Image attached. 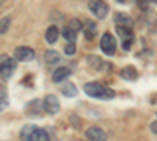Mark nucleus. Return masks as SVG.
Instances as JSON below:
<instances>
[{"label":"nucleus","mask_w":157,"mask_h":141,"mask_svg":"<svg viewBox=\"0 0 157 141\" xmlns=\"http://www.w3.org/2000/svg\"><path fill=\"white\" fill-rule=\"evenodd\" d=\"M83 91L93 99H101V100H112L115 99V91L107 86H104L99 82H90L83 86Z\"/></svg>","instance_id":"obj_1"},{"label":"nucleus","mask_w":157,"mask_h":141,"mask_svg":"<svg viewBox=\"0 0 157 141\" xmlns=\"http://www.w3.org/2000/svg\"><path fill=\"white\" fill-rule=\"evenodd\" d=\"M17 66V60L16 58H10L8 55L0 57V79L8 80L10 77L14 74Z\"/></svg>","instance_id":"obj_2"},{"label":"nucleus","mask_w":157,"mask_h":141,"mask_svg":"<svg viewBox=\"0 0 157 141\" xmlns=\"http://www.w3.org/2000/svg\"><path fill=\"white\" fill-rule=\"evenodd\" d=\"M88 8L99 19L107 17V14H109V5L104 0H88Z\"/></svg>","instance_id":"obj_3"},{"label":"nucleus","mask_w":157,"mask_h":141,"mask_svg":"<svg viewBox=\"0 0 157 141\" xmlns=\"http://www.w3.org/2000/svg\"><path fill=\"white\" fill-rule=\"evenodd\" d=\"M116 33L120 35L121 41H123V49H124V50H129L130 46H132V41H134L132 28H129V27H121V25H116Z\"/></svg>","instance_id":"obj_4"},{"label":"nucleus","mask_w":157,"mask_h":141,"mask_svg":"<svg viewBox=\"0 0 157 141\" xmlns=\"http://www.w3.org/2000/svg\"><path fill=\"white\" fill-rule=\"evenodd\" d=\"M101 49L104 54L107 55H113L115 50H116V41L112 33H104L101 38Z\"/></svg>","instance_id":"obj_5"},{"label":"nucleus","mask_w":157,"mask_h":141,"mask_svg":"<svg viewBox=\"0 0 157 141\" xmlns=\"http://www.w3.org/2000/svg\"><path fill=\"white\" fill-rule=\"evenodd\" d=\"M43 104H44V110H46L49 114H55V113L60 111V102H58L57 96H54V94H47V96L44 97Z\"/></svg>","instance_id":"obj_6"},{"label":"nucleus","mask_w":157,"mask_h":141,"mask_svg":"<svg viewBox=\"0 0 157 141\" xmlns=\"http://www.w3.org/2000/svg\"><path fill=\"white\" fill-rule=\"evenodd\" d=\"M85 135H86V138H88L90 141H105V139H107V133L104 132L101 127H98V125L88 127Z\"/></svg>","instance_id":"obj_7"},{"label":"nucleus","mask_w":157,"mask_h":141,"mask_svg":"<svg viewBox=\"0 0 157 141\" xmlns=\"http://www.w3.org/2000/svg\"><path fill=\"white\" fill-rule=\"evenodd\" d=\"M14 58L17 61H32L35 60V50L30 47H17L14 50Z\"/></svg>","instance_id":"obj_8"},{"label":"nucleus","mask_w":157,"mask_h":141,"mask_svg":"<svg viewBox=\"0 0 157 141\" xmlns=\"http://www.w3.org/2000/svg\"><path fill=\"white\" fill-rule=\"evenodd\" d=\"M71 75V69L66 68V66H61V68H57L54 71V74H52V80H54L55 83H61L68 79V77Z\"/></svg>","instance_id":"obj_9"},{"label":"nucleus","mask_w":157,"mask_h":141,"mask_svg":"<svg viewBox=\"0 0 157 141\" xmlns=\"http://www.w3.org/2000/svg\"><path fill=\"white\" fill-rule=\"evenodd\" d=\"M82 28H83V35H85V38L88 41H91V39H94V38H96L98 28H96V24L93 20H85L83 25H82Z\"/></svg>","instance_id":"obj_10"},{"label":"nucleus","mask_w":157,"mask_h":141,"mask_svg":"<svg viewBox=\"0 0 157 141\" xmlns=\"http://www.w3.org/2000/svg\"><path fill=\"white\" fill-rule=\"evenodd\" d=\"M115 22H116V25L129 27V28H132V25H134L132 17H130L129 14H126V13H116V14H115Z\"/></svg>","instance_id":"obj_11"},{"label":"nucleus","mask_w":157,"mask_h":141,"mask_svg":"<svg viewBox=\"0 0 157 141\" xmlns=\"http://www.w3.org/2000/svg\"><path fill=\"white\" fill-rule=\"evenodd\" d=\"M58 35H60V30L57 28V25H50V27H47V30H46V33H44V36H46V41H47L49 44H54V43H57V39H58Z\"/></svg>","instance_id":"obj_12"},{"label":"nucleus","mask_w":157,"mask_h":141,"mask_svg":"<svg viewBox=\"0 0 157 141\" xmlns=\"http://www.w3.org/2000/svg\"><path fill=\"white\" fill-rule=\"evenodd\" d=\"M120 75L124 80H137L138 79V71L134 66H126L124 69L120 71Z\"/></svg>","instance_id":"obj_13"},{"label":"nucleus","mask_w":157,"mask_h":141,"mask_svg":"<svg viewBox=\"0 0 157 141\" xmlns=\"http://www.w3.org/2000/svg\"><path fill=\"white\" fill-rule=\"evenodd\" d=\"M86 63H88V66L91 68V69H94V71H102L104 68H105V63H104L99 57H93V55H91V57H88L86 58Z\"/></svg>","instance_id":"obj_14"},{"label":"nucleus","mask_w":157,"mask_h":141,"mask_svg":"<svg viewBox=\"0 0 157 141\" xmlns=\"http://www.w3.org/2000/svg\"><path fill=\"white\" fill-rule=\"evenodd\" d=\"M35 130H36V125H33V124L24 125L22 130H21V139L22 141H32V136H33Z\"/></svg>","instance_id":"obj_15"},{"label":"nucleus","mask_w":157,"mask_h":141,"mask_svg":"<svg viewBox=\"0 0 157 141\" xmlns=\"http://www.w3.org/2000/svg\"><path fill=\"white\" fill-rule=\"evenodd\" d=\"M43 110H44V104L41 100H33L27 105V113L29 114H39Z\"/></svg>","instance_id":"obj_16"},{"label":"nucleus","mask_w":157,"mask_h":141,"mask_svg":"<svg viewBox=\"0 0 157 141\" xmlns=\"http://www.w3.org/2000/svg\"><path fill=\"white\" fill-rule=\"evenodd\" d=\"M44 60L49 63V65H57V63H60L61 57H60V54L57 52V50H47V52L44 54Z\"/></svg>","instance_id":"obj_17"},{"label":"nucleus","mask_w":157,"mask_h":141,"mask_svg":"<svg viewBox=\"0 0 157 141\" xmlns=\"http://www.w3.org/2000/svg\"><path fill=\"white\" fill-rule=\"evenodd\" d=\"M32 141H50V136H49L47 130L36 127V130H35V133L32 136Z\"/></svg>","instance_id":"obj_18"},{"label":"nucleus","mask_w":157,"mask_h":141,"mask_svg":"<svg viewBox=\"0 0 157 141\" xmlns=\"http://www.w3.org/2000/svg\"><path fill=\"white\" fill-rule=\"evenodd\" d=\"M61 93L66 96V97H75L77 96V88H75V85L74 83H64L63 86H61Z\"/></svg>","instance_id":"obj_19"},{"label":"nucleus","mask_w":157,"mask_h":141,"mask_svg":"<svg viewBox=\"0 0 157 141\" xmlns=\"http://www.w3.org/2000/svg\"><path fill=\"white\" fill-rule=\"evenodd\" d=\"M61 35H63V38H64L68 43H75L77 33H75V30H72L71 27H64L63 32H61Z\"/></svg>","instance_id":"obj_20"},{"label":"nucleus","mask_w":157,"mask_h":141,"mask_svg":"<svg viewBox=\"0 0 157 141\" xmlns=\"http://www.w3.org/2000/svg\"><path fill=\"white\" fill-rule=\"evenodd\" d=\"M148 27H149L151 32L157 30V14L155 13H149L148 14Z\"/></svg>","instance_id":"obj_21"},{"label":"nucleus","mask_w":157,"mask_h":141,"mask_svg":"<svg viewBox=\"0 0 157 141\" xmlns=\"http://www.w3.org/2000/svg\"><path fill=\"white\" fill-rule=\"evenodd\" d=\"M10 24H11V19L10 17H3L0 20V35H5L10 28Z\"/></svg>","instance_id":"obj_22"},{"label":"nucleus","mask_w":157,"mask_h":141,"mask_svg":"<svg viewBox=\"0 0 157 141\" xmlns=\"http://www.w3.org/2000/svg\"><path fill=\"white\" fill-rule=\"evenodd\" d=\"M64 54L66 55H74L75 54V44L74 43H68L64 46Z\"/></svg>","instance_id":"obj_23"},{"label":"nucleus","mask_w":157,"mask_h":141,"mask_svg":"<svg viewBox=\"0 0 157 141\" xmlns=\"http://www.w3.org/2000/svg\"><path fill=\"white\" fill-rule=\"evenodd\" d=\"M82 25H83V24H82L80 20H78V19H72V20H71V24H69V27H71L72 30H75V32H77V30H80V28H82Z\"/></svg>","instance_id":"obj_24"},{"label":"nucleus","mask_w":157,"mask_h":141,"mask_svg":"<svg viewBox=\"0 0 157 141\" xmlns=\"http://www.w3.org/2000/svg\"><path fill=\"white\" fill-rule=\"evenodd\" d=\"M5 99H6V88L0 85V100H5Z\"/></svg>","instance_id":"obj_25"},{"label":"nucleus","mask_w":157,"mask_h":141,"mask_svg":"<svg viewBox=\"0 0 157 141\" xmlns=\"http://www.w3.org/2000/svg\"><path fill=\"white\" fill-rule=\"evenodd\" d=\"M135 2H137L143 9H146V8H148V5H146V3H148V0H135Z\"/></svg>","instance_id":"obj_26"},{"label":"nucleus","mask_w":157,"mask_h":141,"mask_svg":"<svg viewBox=\"0 0 157 141\" xmlns=\"http://www.w3.org/2000/svg\"><path fill=\"white\" fill-rule=\"evenodd\" d=\"M6 105H8L6 99L5 100H0V111H3V108H6Z\"/></svg>","instance_id":"obj_27"},{"label":"nucleus","mask_w":157,"mask_h":141,"mask_svg":"<svg viewBox=\"0 0 157 141\" xmlns=\"http://www.w3.org/2000/svg\"><path fill=\"white\" fill-rule=\"evenodd\" d=\"M151 130H152V133L157 135V121H154V122L151 124Z\"/></svg>","instance_id":"obj_28"},{"label":"nucleus","mask_w":157,"mask_h":141,"mask_svg":"<svg viewBox=\"0 0 157 141\" xmlns=\"http://www.w3.org/2000/svg\"><path fill=\"white\" fill-rule=\"evenodd\" d=\"M116 2H120V3H124V2H126V0H116Z\"/></svg>","instance_id":"obj_29"},{"label":"nucleus","mask_w":157,"mask_h":141,"mask_svg":"<svg viewBox=\"0 0 157 141\" xmlns=\"http://www.w3.org/2000/svg\"><path fill=\"white\" fill-rule=\"evenodd\" d=\"M151 2H154V3H157V0H151Z\"/></svg>","instance_id":"obj_30"},{"label":"nucleus","mask_w":157,"mask_h":141,"mask_svg":"<svg viewBox=\"0 0 157 141\" xmlns=\"http://www.w3.org/2000/svg\"><path fill=\"white\" fill-rule=\"evenodd\" d=\"M155 100H157V97H155Z\"/></svg>","instance_id":"obj_31"}]
</instances>
